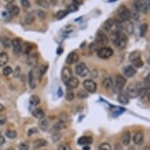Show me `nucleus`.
Instances as JSON below:
<instances>
[{
    "label": "nucleus",
    "mask_w": 150,
    "mask_h": 150,
    "mask_svg": "<svg viewBox=\"0 0 150 150\" xmlns=\"http://www.w3.org/2000/svg\"><path fill=\"white\" fill-rule=\"evenodd\" d=\"M127 23L125 25V29L127 30V31L129 34H132L134 32V26H133V24L131 22H130L129 21H127Z\"/></svg>",
    "instance_id": "obj_39"
},
{
    "label": "nucleus",
    "mask_w": 150,
    "mask_h": 150,
    "mask_svg": "<svg viewBox=\"0 0 150 150\" xmlns=\"http://www.w3.org/2000/svg\"><path fill=\"white\" fill-rule=\"evenodd\" d=\"M4 109V106H3L2 104H0V112H2Z\"/></svg>",
    "instance_id": "obj_57"
},
{
    "label": "nucleus",
    "mask_w": 150,
    "mask_h": 150,
    "mask_svg": "<svg viewBox=\"0 0 150 150\" xmlns=\"http://www.w3.org/2000/svg\"><path fill=\"white\" fill-rule=\"evenodd\" d=\"M73 3V5L75 6H80L83 3V1L82 0H72Z\"/></svg>",
    "instance_id": "obj_53"
},
{
    "label": "nucleus",
    "mask_w": 150,
    "mask_h": 150,
    "mask_svg": "<svg viewBox=\"0 0 150 150\" xmlns=\"http://www.w3.org/2000/svg\"><path fill=\"white\" fill-rule=\"evenodd\" d=\"M36 4L40 6V7L45 8V9L49 8L50 6V3L47 0H36Z\"/></svg>",
    "instance_id": "obj_31"
},
{
    "label": "nucleus",
    "mask_w": 150,
    "mask_h": 150,
    "mask_svg": "<svg viewBox=\"0 0 150 150\" xmlns=\"http://www.w3.org/2000/svg\"><path fill=\"white\" fill-rule=\"evenodd\" d=\"M149 150H150V148H149Z\"/></svg>",
    "instance_id": "obj_61"
},
{
    "label": "nucleus",
    "mask_w": 150,
    "mask_h": 150,
    "mask_svg": "<svg viewBox=\"0 0 150 150\" xmlns=\"http://www.w3.org/2000/svg\"><path fill=\"white\" fill-rule=\"evenodd\" d=\"M73 76V73L72 70L68 67H64L61 73V79L64 81V83H67V81L69 80L70 78Z\"/></svg>",
    "instance_id": "obj_11"
},
{
    "label": "nucleus",
    "mask_w": 150,
    "mask_h": 150,
    "mask_svg": "<svg viewBox=\"0 0 150 150\" xmlns=\"http://www.w3.org/2000/svg\"><path fill=\"white\" fill-rule=\"evenodd\" d=\"M133 7H135L138 12L146 13L148 11L147 3L145 0H135Z\"/></svg>",
    "instance_id": "obj_6"
},
{
    "label": "nucleus",
    "mask_w": 150,
    "mask_h": 150,
    "mask_svg": "<svg viewBox=\"0 0 150 150\" xmlns=\"http://www.w3.org/2000/svg\"><path fill=\"white\" fill-rule=\"evenodd\" d=\"M5 143V137H3V134L0 132V145H3Z\"/></svg>",
    "instance_id": "obj_54"
},
{
    "label": "nucleus",
    "mask_w": 150,
    "mask_h": 150,
    "mask_svg": "<svg viewBox=\"0 0 150 150\" xmlns=\"http://www.w3.org/2000/svg\"><path fill=\"white\" fill-rule=\"evenodd\" d=\"M118 17L121 21H128L130 19V10L125 6H121L118 9Z\"/></svg>",
    "instance_id": "obj_3"
},
{
    "label": "nucleus",
    "mask_w": 150,
    "mask_h": 150,
    "mask_svg": "<svg viewBox=\"0 0 150 150\" xmlns=\"http://www.w3.org/2000/svg\"><path fill=\"white\" fill-rule=\"evenodd\" d=\"M133 141L135 145H141L144 142V135L142 132H137L133 137Z\"/></svg>",
    "instance_id": "obj_16"
},
{
    "label": "nucleus",
    "mask_w": 150,
    "mask_h": 150,
    "mask_svg": "<svg viewBox=\"0 0 150 150\" xmlns=\"http://www.w3.org/2000/svg\"><path fill=\"white\" fill-rule=\"evenodd\" d=\"M5 1H6V3H13L14 0H5Z\"/></svg>",
    "instance_id": "obj_58"
},
{
    "label": "nucleus",
    "mask_w": 150,
    "mask_h": 150,
    "mask_svg": "<svg viewBox=\"0 0 150 150\" xmlns=\"http://www.w3.org/2000/svg\"><path fill=\"white\" fill-rule=\"evenodd\" d=\"M11 42H12V41H11ZM11 42L10 41V40H9V39H5L3 41V46H4V47H9L11 45Z\"/></svg>",
    "instance_id": "obj_51"
},
{
    "label": "nucleus",
    "mask_w": 150,
    "mask_h": 150,
    "mask_svg": "<svg viewBox=\"0 0 150 150\" xmlns=\"http://www.w3.org/2000/svg\"><path fill=\"white\" fill-rule=\"evenodd\" d=\"M93 142V139L92 137H89V136H83L80 137L77 141L78 145H90L91 143Z\"/></svg>",
    "instance_id": "obj_15"
},
{
    "label": "nucleus",
    "mask_w": 150,
    "mask_h": 150,
    "mask_svg": "<svg viewBox=\"0 0 150 150\" xmlns=\"http://www.w3.org/2000/svg\"><path fill=\"white\" fill-rule=\"evenodd\" d=\"M69 13V11L68 10H59L57 13V17L58 19H63L68 15V13Z\"/></svg>",
    "instance_id": "obj_35"
},
{
    "label": "nucleus",
    "mask_w": 150,
    "mask_h": 150,
    "mask_svg": "<svg viewBox=\"0 0 150 150\" xmlns=\"http://www.w3.org/2000/svg\"><path fill=\"white\" fill-rule=\"evenodd\" d=\"M19 150H29V145L27 143L22 142L19 145L18 147Z\"/></svg>",
    "instance_id": "obj_46"
},
{
    "label": "nucleus",
    "mask_w": 150,
    "mask_h": 150,
    "mask_svg": "<svg viewBox=\"0 0 150 150\" xmlns=\"http://www.w3.org/2000/svg\"><path fill=\"white\" fill-rule=\"evenodd\" d=\"M142 87H140L139 85L131 84V85L128 86V87L127 88L126 94H127L128 98H136L141 94V92L142 91Z\"/></svg>",
    "instance_id": "obj_2"
},
{
    "label": "nucleus",
    "mask_w": 150,
    "mask_h": 150,
    "mask_svg": "<svg viewBox=\"0 0 150 150\" xmlns=\"http://www.w3.org/2000/svg\"><path fill=\"white\" fill-rule=\"evenodd\" d=\"M115 27V21L112 19H109L103 24V29L105 31H111Z\"/></svg>",
    "instance_id": "obj_18"
},
{
    "label": "nucleus",
    "mask_w": 150,
    "mask_h": 150,
    "mask_svg": "<svg viewBox=\"0 0 150 150\" xmlns=\"http://www.w3.org/2000/svg\"><path fill=\"white\" fill-rule=\"evenodd\" d=\"M83 87L89 93H94L97 91V83L92 80H86L83 82Z\"/></svg>",
    "instance_id": "obj_9"
},
{
    "label": "nucleus",
    "mask_w": 150,
    "mask_h": 150,
    "mask_svg": "<svg viewBox=\"0 0 150 150\" xmlns=\"http://www.w3.org/2000/svg\"><path fill=\"white\" fill-rule=\"evenodd\" d=\"M148 150H149V149H148Z\"/></svg>",
    "instance_id": "obj_62"
},
{
    "label": "nucleus",
    "mask_w": 150,
    "mask_h": 150,
    "mask_svg": "<svg viewBox=\"0 0 150 150\" xmlns=\"http://www.w3.org/2000/svg\"><path fill=\"white\" fill-rule=\"evenodd\" d=\"M29 85L31 89L34 90L35 88L36 87V83L35 81V76H34L33 71H31L29 73Z\"/></svg>",
    "instance_id": "obj_27"
},
{
    "label": "nucleus",
    "mask_w": 150,
    "mask_h": 150,
    "mask_svg": "<svg viewBox=\"0 0 150 150\" xmlns=\"http://www.w3.org/2000/svg\"><path fill=\"white\" fill-rule=\"evenodd\" d=\"M89 68L84 63H80L75 67V73L80 77H85L89 74Z\"/></svg>",
    "instance_id": "obj_7"
},
{
    "label": "nucleus",
    "mask_w": 150,
    "mask_h": 150,
    "mask_svg": "<svg viewBox=\"0 0 150 150\" xmlns=\"http://www.w3.org/2000/svg\"><path fill=\"white\" fill-rule=\"evenodd\" d=\"M133 8H134V10L130 11V15H131L130 18H133L134 20H137V19L139 18V12L135 7Z\"/></svg>",
    "instance_id": "obj_41"
},
{
    "label": "nucleus",
    "mask_w": 150,
    "mask_h": 150,
    "mask_svg": "<svg viewBox=\"0 0 150 150\" xmlns=\"http://www.w3.org/2000/svg\"><path fill=\"white\" fill-rule=\"evenodd\" d=\"M21 6H23L25 8H30L31 6V3L29 0H21Z\"/></svg>",
    "instance_id": "obj_47"
},
{
    "label": "nucleus",
    "mask_w": 150,
    "mask_h": 150,
    "mask_svg": "<svg viewBox=\"0 0 150 150\" xmlns=\"http://www.w3.org/2000/svg\"><path fill=\"white\" fill-rule=\"evenodd\" d=\"M36 15L38 16V17L42 20H43V19L46 18V14L44 13L43 11L42 10H37L36 11Z\"/></svg>",
    "instance_id": "obj_48"
},
{
    "label": "nucleus",
    "mask_w": 150,
    "mask_h": 150,
    "mask_svg": "<svg viewBox=\"0 0 150 150\" xmlns=\"http://www.w3.org/2000/svg\"><path fill=\"white\" fill-rule=\"evenodd\" d=\"M142 65H143V61H142V60L141 59V58L136 60V61H135L134 62H132V66L135 68H140V67H142Z\"/></svg>",
    "instance_id": "obj_42"
},
{
    "label": "nucleus",
    "mask_w": 150,
    "mask_h": 150,
    "mask_svg": "<svg viewBox=\"0 0 150 150\" xmlns=\"http://www.w3.org/2000/svg\"><path fill=\"white\" fill-rule=\"evenodd\" d=\"M97 54L100 58L107 59L113 55V50L110 47H101L97 50Z\"/></svg>",
    "instance_id": "obj_4"
},
{
    "label": "nucleus",
    "mask_w": 150,
    "mask_h": 150,
    "mask_svg": "<svg viewBox=\"0 0 150 150\" xmlns=\"http://www.w3.org/2000/svg\"><path fill=\"white\" fill-rule=\"evenodd\" d=\"M11 46L13 47V51L15 54H18L21 51V41L20 39H14L13 41L11 42Z\"/></svg>",
    "instance_id": "obj_10"
},
{
    "label": "nucleus",
    "mask_w": 150,
    "mask_h": 150,
    "mask_svg": "<svg viewBox=\"0 0 150 150\" xmlns=\"http://www.w3.org/2000/svg\"><path fill=\"white\" fill-rule=\"evenodd\" d=\"M6 117L5 115H3V114H0V126H3L6 123Z\"/></svg>",
    "instance_id": "obj_50"
},
{
    "label": "nucleus",
    "mask_w": 150,
    "mask_h": 150,
    "mask_svg": "<svg viewBox=\"0 0 150 150\" xmlns=\"http://www.w3.org/2000/svg\"><path fill=\"white\" fill-rule=\"evenodd\" d=\"M139 58H141V54L138 50H135V51H133L130 54L129 61L131 63L134 62L136 60L139 59Z\"/></svg>",
    "instance_id": "obj_23"
},
{
    "label": "nucleus",
    "mask_w": 150,
    "mask_h": 150,
    "mask_svg": "<svg viewBox=\"0 0 150 150\" xmlns=\"http://www.w3.org/2000/svg\"><path fill=\"white\" fill-rule=\"evenodd\" d=\"M35 133H37V130L36 129V128H31V129H30L29 130L28 135H29V136H31V135H32L33 134H35Z\"/></svg>",
    "instance_id": "obj_52"
},
{
    "label": "nucleus",
    "mask_w": 150,
    "mask_h": 150,
    "mask_svg": "<svg viewBox=\"0 0 150 150\" xmlns=\"http://www.w3.org/2000/svg\"><path fill=\"white\" fill-rule=\"evenodd\" d=\"M39 127L42 130H47L49 127V122L48 120H47L46 119H42L41 121L39 122Z\"/></svg>",
    "instance_id": "obj_30"
},
{
    "label": "nucleus",
    "mask_w": 150,
    "mask_h": 150,
    "mask_svg": "<svg viewBox=\"0 0 150 150\" xmlns=\"http://www.w3.org/2000/svg\"><path fill=\"white\" fill-rule=\"evenodd\" d=\"M83 150H91L90 145H84L83 148Z\"/></svg>",
    "instance_id": "obj_56"
},
{
    "label": "nucleus",
    "mask_w": 150,
    "mask_h": 150,
    "mask_svg": "<svg viewBox=\"0 0 150 150\" xmlns=\"http://www.w3.org/2000/svg\"><path fill=\"white\" fill-rule=\"evenodd\" d=\"M102 85H103V87L105 89L109 90V89H111L112 87V86H113V81H112L111 78H105L103 80V82H102Z\"/></svg>",
    "instance_id": "obj_25"
},
{
    "label": "nucleus",
    "mask_w": 150,
    "mask_h": 150,
    "mask_svg": "<svg viewBox=\"0 0 150 150\" xmlns=\"http://www.w3.org/2000/svg\"><path fill=\"white\" fill-rule=\"evenodd\" d=\"M79 84H80V81L75 76H72L67 81V83H66L67 87H69L70 89H75V88H77L79 87Z\"/></svg>",
    "instance_id": "obj_14"
},
{
    "label": "nucleus",
    "mask_w": 150,
    "mask_h": 150,
    "mask_svg": "<svg viewBox=\"0 0 150 150\" xmlns=\"http://www.w3.org/2000/svg\"><path fill=\"white\" fill-rule=\"evenodd\" d=\"M79 61V56L75 52H71L66 57V63L68 65L75 64Z\"/></svg>",
    "instance_id": "obj_13"
},
{
    "label": "nucleus",
    "mask_w": 150,
    "mask_h": 150,
    "mask_svg": "<svg viewBox=\"0 0 150 150\" xmlns=\"http://www.w3.org/2000/svg\"><path fill=\"white\" fill-rule=\"evenodd\" d=\"M130 137H131V136H130V132H125L124 134L123 135V136H122V143H123V145H125V146H127V145H129L130 142Z\"/></svg>",
    "instance_id": "obj_22"
},
{
    "label": "nucleus",
    "mask_w": 150,
    "mask_h": 150,
    "mask_svg": "<svg viewBox=\"0 0 150 150\" xmlns=\"http://www.w3.org/2000/svg\"><path fill=\"white\" fill-rule=\"evenodd\" d=\"M32 115L37 119H43L44 117H45V112H44L43 109L38 108V109H34L33 112H32Z\"/></svg>",
    "instance_id": "obj_21"
},
{
    "label": "nucleus",
    "mask_w": 150,
    "mask_h": 150,
    "mask_svg": "<svg viewBox=\"0 0 150 150\" xmlns=\"http://www.w3.org/2000/svg\"><path fill=\"white\" fill-rule=\"evenodd\" d=\"M127 83V80L124 76L121 75H118L115 78V81H114V86L117 90H122L123 87L125 86Z\"/></svg>",
    "instance_id": "obj_8"
},
{
    "label": "nucleus",
    "mask_w": 150,
    "mask_h": 150,
    "mask_svg": "<svg viewBox=\"0 0 150 150\" xmlns=\"http://www.w3.org/2000/svg\"><path fill=\"white\" fill-rule=\"evenodd\" d=\"M75 98V94L73 93V91H69L68 92L67 94H66V100L68 101H72Z\"/></svg>",
    "instance_id": "obj_45"
},
{
    "label": "nucleus",
    "mask_w": 150,
    "mask_h": 150,
    "mask_svg": "<svg viewBox=\"0 0 150 150\" xmlns=\"http://www.w3.org/2000/svg\"><path fill=\"white\" fill-rule=\"evenodd\" d=\"M47 70V65H43V66H41V67H40V68L39 69V76H40V77H41V76H43V75L45 73H46Z\"/></svg>",
    "instance_id": "obj_44"
},
{
    "label": "nucleus",
    "mask_w": 150,
    "mask_h": 150,
    "mask_svg": "<svg viewBox=\"0 0 150 150\" xmlns=\"http://www.w3.org/2000/svg\"><path fill=\"white\" fill-rule=\"evenodd\" d=\"M143 89H149L150 88V73L146 76V78L145 79V80L143 82L142 84Z\"/></svg>",
    "instance_id": "obj_37"
},
{
    "label": "nucleus",
    "mask_w": 150,
    "mask_h": 150,
    "mask_svg": "<svg viewBox=\"0 0 150 150\" xmlns=\"http://www.w3.org/2000/svg\"><path fill=\"white\" fill-rule=\"evenodd\" d=\"M47 145V140L43 138H39V139L35 140L33 142V147L34 149H39V148L44 147Z\"/></svg>",
    "instance_id": "obj_19"
},
{
    "label": "nucleus",
    "mask_w": 150,
    "mask_h": 150,
    "mask_svg": "<svg viewBox=\"0 0 150 150\" xmlns=\"http://www.w3.org/2000/svg\"><path fill=\"white\" fill-rule=\"evenodd\" d=\"M113 43L115 45V47H117L118 49H124L127 44V37L126 36L125 34L119 32V33L117 34L115 36Z\"/></svg>",
    "instance_id": "obj_1"
},
{
    "label": "nucleus",
    "mask_w": 150,
    "mask_h": 150,
    "mask_svg": "<svg viewBox=\"0 0 150 150\" xmlns=\"http://www.w3.org/2000/svg\"><path fill=\"white\" fill-rule=\"evenodd\" d=\"M57 150H72V148L67 144H60L57 147Z\"/></svg>",
    "instance_id": "obj_43"
},
{
    "label": "nucleus",
    "mask_w": 150,
    "mask_h": 150,
    "mask_svg": "<svg viewBox=\"0 0 150 150\" xmlns=\"http://www.w3.org/2000/svg\"><path fill=\"white\" fill-rule=\"evenodd\" d=\"M12 73H13V69H12V68L10 66H5L3 68V74L5 76L10 75Z\"/></svg>",
    "instance_id": "obj_38"
},
{
    "label": "nucleus",
    "mask_w": 150,
    "mask_h": 150,
    "mask_svg": "<svg viewBox=\"0 0 150 150\" xmlns=\"http://www.w3.org/2000/svg\"><path fill=\"white\" fill-rule=\"evenodd\" d=\"M108 42H109V39H108L106 34L103 31L99 30L96 35L95 44L98 45V46H105L108 43Z\"/></svg>",
    "instance_id": "obj_5"
},
{
    "label": "nucleus",
    "mask_w": 150,
    "mask_h": 150,
    "mask_svg": "<svg viewBox=\"0 0 150 150\" xmlns=\"http://www.w3.org/2000/svg\"><path fill=\"white\" fill-rule=\"evenodd\" d=\"M77 97L80 99L87 98L88 97V92L87 91H84V90H80L77 92Z\"/></svg>",
    "instance_id": "obj_36"
},
{
    "label": "nucleus",
    "mask_w": 150,
    "mask_h": 150,
    "mask_svg": "<svg viewBox=\"0 0 150 150\" xmlns=\"http://www.w3.org/2000/svg\"><path fill=\"white\" fill-rule=\"evenodd\" d=\"M9 61V56L6 53H0V67H3L7 64Z\"/></svg>",
    "instance_id": "obj_20"
},
{
    "label": "nucleus",
    "mask_w": 150,
    "mask_h": 150,
    "mask_svg": "<svg viewBox=\"0 0 150 150\" xmlns=\"http://www.w3.org/2000/svg\"><path fill=\"white\" fill-rule=\"evenodd\" d=\"M8 10L10 12L11 15L13 16H17L20 13V9L17 6H15V5H13V6H9L8 7Z\"/></svg>",
    "instance_id": "obj_26"
},
{
    "label": "nucleus",
    "mask_w": 150,
    "mask_h": 150,
    "mask_svg": "<svg viewBox=\"0 0 150 150\" xmlns=\"http://www.w3.org/2000/svg\"><path fill=\"white\" fill-rule=\"evenodd\" d=\"M118 101L119 103L123 104V105H127L129 103V98L127 97L126 93H119V97H118Z\"/></svg>",
    "instance_id": "obj_24"
},
{
    "label": "nucleus",
    "mask_w": 150,
    "mask_h": 150,
    "mask_svg": "<svg viewBox=\"0 0 150 150\" xmlns=\"http://www.w3.org/2000/svg\"><path fill=\"white\" fill-rule=\"evenodd\" d=\"M76 6H75V5H71L69 6V7H68V10L69 11H74V10H77V7H76Z\"/></svg>",
    "instance_id": "obj_55"
},
{
    "label": "nucleus",
    "mask_w": 150,
    "mask_h": 150,
    "mask_svg": "<svg viewBox=\"0 0 150 150\" xmlns=\"http://www.w3.org/2000/svg\"><path fill=\"white\" fill-rule=\"evenodd\" d=\"M98 150H112V146L109 143H102L98 146Z\"/></svg>",
    "instance_id": "obj_40"
},
{
    "label": "nucleus",
    "mask_w": 150,
    "mask_h": 150,
    "mask_svg": "<svg viewBox=\"0 0 150 150\" xmlns=\"http://www.w3.org/2000/svg\"><path fill=\"white\" fill-rule=\"evenodd\" d=\"M137 71L135 69V67H133L132 65H127L123 68V74L126 77L131 78L136 74Z\"/></svg>",
    "instance_id": "obj_12"
},
{
    "label": "nucleus",
    "mask_w": 150,
    "mask_h": 150,
    "mask_svg": "<svg viewBox=\"0 0 150 150\" xmlns=\"http://www.w3.org/2000/svg\"><path fill=\"white\" fill-rule=\"evenodd\" d=\"M6 150H15V149H14L13 148H9V149H6Z\"/></svg>",
    "instance_id": "obj_60"
},
{
    "label": "nucleus",
    "mask_w": 150,
    "mask_h": 150,
    "mask_svg": "<svg viewBox=\"0 0 150 150\" xmlns=\"http://www.w3.org/2000/svg\"><path fill=\"white\" fill-rule=\"evenodd\" d=\"M20 74H21V68L17 67L13 71V77L17 78L20 76Z\"/></svg>",
    "instance_id": "obj_49"
},
{
    "label": "nucleus",
    "mask_w": 150,
    "mask_h": 150,
    "mask_svg": "<svg viewBox=\"0 0 150 150\" xmlns=\"http://www.w3.org/2000/svg\"><path fill=\"white\" fill-rule=\"evenodd\" d=\"M17 132L13 130H8L6 131V136L10 139H14L17 137Z\"/></svg>",
    "instance_id": "obj_32"
},
{
    "label": "nucleus",
    "mask_w": 150,
    "mask_h": 150,
    "mask_svg": "<svg viewBox=\"0 0 150 150\" xmlns=\"http://www.w3.org/2000/svg\"><path fill=\"white\" fill-rule=\"evenodd\" d=\"M28 64L31 67H36L38 64V55L36 54H31L28 57Z\"/></svg>",
    "instance_id": "obj_17"
},
{
    "label": "nucleus",
    "mask_w": 150,
    "mask_h": 150,
    "mask_svg": "<svg viewBox=\"0 0 150 150\" xmlns=\"http://www.w3.org/2000/svg\"><path fill=\"white\" fill-rule=\"evenodd\" d=\"M35 20V14L33 13H27L26 16L24 17V22L26 24H31Z\"/></svg>",
    "instance_id": "obj_28"
},
{
    "label": "nucleus",
    "mask_w": 150,
    "mask_h": 150,
    "mask_svg": "<svg viewBox=\"0 0 150 150\" xmlns=\"http://www.w3.org/2000/svg\"><path fill=\"white\" fill-rule=\"evenodd\" d=\"M147 97H148V99H149V101H150V91H149V93H148Z\"/></svg>",
    "instance_id": "obj_59"
},
{
    "label": "nucleus",
    "mask_w": 150,
    "mask_h": 150,
    "mask_svg": "<svg viewBox=\"0 0 150 150\" xmlns=\"http://www.w3.org/2000/svg\"><path fill=\"white\" fill-rule=\"evenodd\" d=\"M40 102V100H39V98L37 95H32L30 98V104L31 105H34V106H36L38 105Z\"/></svg>",
    "instance_id": "obj_33"
},
{
    "label": "nucleus",
    "mask_w": 150,
    "mask_h": 150,
    "mask_svg": "<svg viewBox=\"0 0 150 150\" xmlns=\"http://www.w3.org/2000/svg\"><path fill=\"white\" fill-rule=\"evenodd\" d=\"M21 50L23 51L24 54H29V53L31 51V46L29 43H24V44H22Z\"/></svg>",
    "instance_id": "obj_29"
},
{
    "label": "nucleus",
    "mask_w": 150,
    "mask_h": 150,
    "mask_svg": "<svg viewBox=\"0 0 150 150\" xmlns=\"http://www.w3.org/2000/svg\"><path fill=\"white\" fill-rule=\"evenodd\" d=\"M148 31V24H142V25L140 26V36L142 37L145 36V35L146 34Z\"/></svg>",
    "instance_id": "obj_34"
}]
</instances>
